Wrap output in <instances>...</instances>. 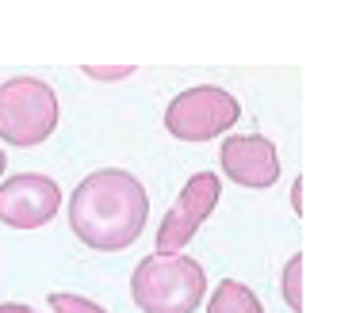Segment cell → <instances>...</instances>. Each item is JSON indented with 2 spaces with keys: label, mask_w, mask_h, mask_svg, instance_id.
I'll use <instances>...</instances> for the list:
<instances>
[{
  "label": "cell",
  "mask_w": 356,
  "mask_h": 313,
  "mask_svg": "<svg viewBox=\"0 0 356 313\" xmlns=\"http://www.w3.org/2000/svg\"><path fill=\"white\" fill-rule=\"evenodd\" d=\"M149 218V195L131 172L100 168L85 176L70 195V229L96 252H123L134 244Z\"/></svg>",
  "instance_id": "obj_1"
},
{
  "label": "cell",
  "mask_w": 356,
  "mask_h": 313,
  "mask_svg": "<svg viewBox=\"0 0 356 313\" xmlns=\"http://www.w3.org/2000/svg\"><path fill=\"white\" fill-rule=\"evenodd\" d=\"M58 206H62V187L50 176L24 172L0 183V221L12 229L47 226V221H54Z\"/></svg>",
  "instance_id": "obj_6"
},
{
  "label": "cell",
  "mask_w": 356,
  "mask_h": 313,
  "mask_svg": "<svg viewBox=\"0 0 356 313\" xmlns=\"http://www.w3.org/2000/svg\"><path fill=\"white\" fill-rule=\"evenodd\" d=\"M222 172L241 187L264 191L272 183H280V157L276 145L264 134H230L222 142Z\"/></svg>",
  "instance_id": "obj_7"
},
{
  "label": "cell",
  "mask_w": 356,
  "mask_h": 313,
  "mask_svg": "<svg viewBox=\"0 0 356 313\" xmlns=\"http://www.w3.org/2000/svg\"><path fill=\"white\" fill-rule=\"evenodd\" d=\"M291 206L302 210V180H295V187H291Z\"/></svg>",
  "instance_id": "obj_13"
},
{
  "label": "cell",
  "mask_w": 356,
  "mask_h": 313,
  "mask_svg": "<svg viewBox=\"0 0 356 313\" xmlns=\"http://www.w3.org/2000/svg\"><path fill=\"white\" fill-rule=\"evenodd\" d=\"M0 313H35V310L24 302H0Z\"/></svg>",
  "instance_id": "obj_12"
},
{
  "label": "cell",
  "mask_w": 356,
  "mask_h": 313,
  "mask_svg": "<svg viewBox=\"0 0 356 313\" xmlns=\"http://www.w3.org/2000/svg\"><path fill=\"white\" fill-rule=\"evenodd\" d=\"M58 130V96L39 76H12L0 84V137L31 149Z\"/></svg>",
  "instance_id": "obj_3"
},
{
  "label": "cell",
  "mask_w": 356,
  "mask_h": 313,
  "mask_svg": "<svg viewBox=\"0 0 356 313\" xmlns=\"http://www.w3.org/2000/svg\"><path fill=\"white\" fill-rule=\"evenodd\" d=\"M131 73V65H85V76H92V81H127Z\"/></svg>",
  "instance_id": "obj_11"
},
{
  "label": "cell",
  "mask_w": 356,
  "mask_h": 313,
  "mask_svg": "<svg viewBox=\"0 0 356 313\" xmlns=\"http://www.w3.org/2000/svg\"><path fill=\"white\" fill-rule=\"evenodd\" d=\"M207 313H264V305L245 282L226 279V282H218V290L211 294Z\"/></svg>",
  "instance_id": "obj_8"
},
{
  "label": "cell",
  "mask_w": 356,
  "mask_h": 313,
  "mask_svg": "<svg viewBox=\"0 0 356 313\" xmlns=\"http://www.w3.org/2000/svg\"><path fill=\"white\" fill-rule=\"evenodd\" d=\"M4 164H8V157H4V153H0V176H4Z\"/></svg>",
  "instance_id": "obj_14"
},
{
  "label": "cell",
  "mask_w": 356,
  "mask_h": 313,
  "mask_svg": "<svg viewBox=\"0 0 356 313\" xmlns=\"http://www.w3.org/2000/svg\"><path fill=\"white\" fill-rule=\"evenodd\" d=\"M241 119L238 99L218 84H195L180 92L165 111V130L177 142H211Z\"/></svg>",
  "instance_id": "obj_4"
},
{
  "label": "cell",
  "mask_w": 356,
  "mask_h": 313,
  "mask_svg": "<svg viewBox=\"0 0 356 313\" xmlns=\"http://www.w3.org/2000/svg\"><path fill=\"white\" fill-rule=\"evenodd\" d=\"M284 302L295 313H302V256L299 252L284 264Z\"/></svg>",
  "instance_id": "obj_9"
},
{
  "label": "cell",
  "mask_w": 356,
  "mask_h": 313,
  "mask_svg": "<svg viewBox=\"0 0 356 313\" xmlns=\"http://www.w3.org/2000/svg\"><path fill=\"white\" fill-rule=\"evenodd\" d=\"M218 191H222V183H218L215 172L188 176L184 191L177 195V203L169 206L165 221L157 226V244H154L157 256H172V252L188 248V241L200 233V226L211 218V210L218 206Z\"/></svg>",
  "instance_id": "obj_5"
},
{
  "label": "cell",
  "mask_w": 356,
  "mask_h": 313,
  "mask_svg": "<svg viewBox=\"0 0 356 313\" xmlns=\"http://www.w3.org/2000/svg\"><path fill=\"white\" fill-rule=\"evenodd\" d=\"M207 290V271L188 252L146 256L131 275V298L142 313H195Z\"/></svg>",
  "instance_id": "obj_2"
},
{
  "label": "cell",
  "mask_w": 356,
  "mask_h": 313,
  "mask_svg": "<svg viewBox=\"0 0 356 313\" xmlns=\"http://www.w3.org/2000/svg\"><path fill=\"white\" fill-rule=\"evenodd\" d=\"M50 310L54 313H108L104 305H96L92 298H81V294H50Z\"/></svg>",
  "instance_id": "obj_10"
}]
</instances>
